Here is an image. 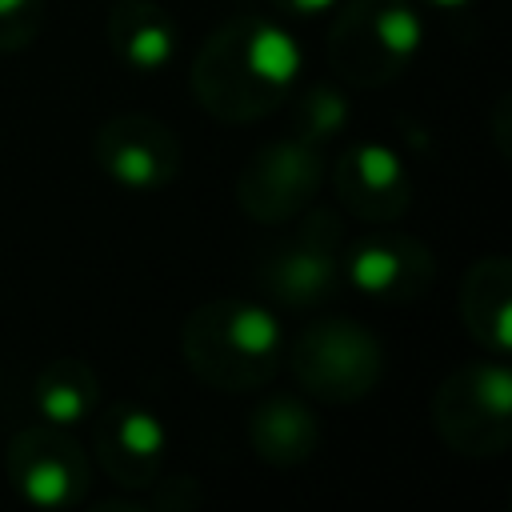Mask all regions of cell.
Instances as JSON below:
<instances>
[{
    "mask_svg": "<svg viewBox=\"0 0 512 512\" xmlns=\"http://www.w3.org/2000/svg\"><path fill=\"white\" fill-rule=\"evenodd\" d=\"M248 440L260 460H268L276 468H292V464H304L320 448V420L300 400L272 396L252 412Z\"/></svg>",
    "mask_w": 512,
    "mask_h": 512,
    "instance_id": "obj_15",
    "label": "cell"
},
{
    "mask_svg": "<svg viewBox=\"0 0 512 512\" xmlns=\"http://www.w3.org/2000/svg\"><path fill=\"white\" fill-rule=\"evenodd\" d=\"M420 40L424 20L412 0H344L328 32V60L340 80L356 88H380L412 64Z\"/></svg>",
    "mask_w": 512,
    "mask_h": 512,
    "instance_id": "obj_3",
    "label": "cell"
},
{
    "mask_svg": "<svg viewBox=\"0 0 512 512\" xmlns=\"http://www.w3.org/2000/svg\"><path fill=\"white\" fill-rule=\"evenodd\" d=\"M44 0H0V56L20 52L36 40Z\"/></svg>",
    "mask_w": 512,
    "mask_h": 512,
    "instance_id": "obj_18",
    "label": "cell"
},
{
    "mask_svg": "<svg viewBox=\"0 0 512 512\" xmlns=\"http://www.w3.org/2000/svg\"><path fill=\"white\" fill-rule=\"evenodd\" d=\"M428 4H436V8H464V4H472V0H428Z\"/></svg>",
    "mask_w": 512,
    "mask_h": 512,
    "instance_id": "obj_20",
    "label": "cell"
},
{
    "mask_svg": "<svg viewBox=\"0 0 512 512\" xmlns=\"http://www.w3.org/2000/svg\"><path fill=\"white\" fill-rule=\"evenodd\" d=\"M168 432L156 412L140 404H112L96 416V460L116 484L144 488L160 476Z\"/></svg>",
    "mask_w": 512,
    "mask_h": 512,
    "instance_id": "obj_12",
    "label": "cell"
},
{
    "mask_svg": "<svg viewBox=\"0 0 512 512\" xmlns=\"http://www.w3.org/2000/svg\"><path fill=\"white\" fill-rule=\"evenodd\" d=\"M276 8H284V12H296V16H316V12H328V8H336L340 0H272Z\"/></svg>",
    "mask_w": 512,
    "mask_h": 512,
    "instance_id": "obj_19",
    "label": "cell"
},
{
    "mask_svg": "<svg viewBox=\"0 0 512 512\" xmlns=\"http://www.w3.org/2000/svg\"><path fill=\"white\" fill-rule=\"evenodd\" d=\"M348 120V100L332 84H312L296 104H292V136L304 144H324L332 140Z\"/></svg>",
    "mask_w": 512,
    "mask_h": 512,
    "instance_id": "obj_17",
    "label": "cell"
},
{
    "mask_svg": "<svg viewBox=\"0 0 512 512\" xmlns=\"http://www.w3.org/2000/svg\"><path fill=\"white\" fill-rule=\"evenodd\" d=\"M8 480L36 508H68L88 492V456L56 424H32L8 444Z\"/></svg>",
    "mask_w": 512,
    "mask_h": 512,
    "instance_id": "obj_8",
    "label": "cell"
},
{
    "mask_svg": "<svg viewBox=\"0 0 512 512\" xmlns=\"http://www.w3.org/2000/svg\"><path fill=\"white\" fill-rule=\"evenodd\" d=\"M92 156L108 180L128 192H160L180 172V144L172 128L144 112L112 116L96 128Z\"/></svg>",
    "mask_w": 512,
    "mask_h": 512,
    "instance_id": "obj_7",
    "label": "cell"
},
{
    "mask_svg": "<svg viewBox=\"0 0 512 512\" xmlns=\"http://www.w3.org/2000/svg\"><path fill=\"white\" fill-rule=\"evenodd\" d=\"M344 276L372 300H412L432 284V252L404 232H368L348 244Z\"/></svg>",
    "mask_w": 512,
    "mask_h": 512,
    "instance_id": "obj_11",
    "label": "cell"
},
{
    "mask_svg": "<svg viewBox=\"0 0 512 512\" xmlns=\"http://www.w3.org/2000/svg\"><path fill=\"white\" fill-rule=\"evenodd\" d=\"M288 360H292L296 380L328 404H348V400L368 396L384 372L380 340L344 316L308 324L296 336Z\"/></svg>",
    "mask_w": 512,
    "mask_h": 512,
    "instance_id": "obj_5",
    "label": "cell"
},
{
    "mask_svg": "<svg viewBox=\"0 0 512 512\" xmlns=\"http://www.w3.org/2000/svg\"><path fill=\"white\" fill-rule=\"evenodd\" d=\"M440 440L460 456H500L512 440V372L476 360L444 376L432 400Z\"/></svg>",
    "mask_w": 512,
    "mask_h": 512,
    "instance_id": "obj_4",
    "label": "cell"
},
{
    "mask_svg": "<svg viewBox=\"0 0 512 512\" xmlns=\"http://www.w3.org/2000/svg\"><path fill=\"white\" fill-rule=\"evenodd\" d=\"M336 196L340 204L368 220V224H392L404 216V208L412 204V176L408 164L380 140H360L352 144L332 172Z\"/></svg>",
    "mask_w": 512,
    "mask_h": 512,
    "instance_id": "obj_10",
    "label": "cell"
},
{
    "mask_svg": "<svg viewBox=\"0 0 512 512\" xmlns=\"http://www.w3.org/2000/svg\"><path fill=\"white\" fill-rule=\"evenodd\" d=\"M300 76V44L272 20L232 16L200 44L192 92L216 120L248 124L284 104Z\"/></svg>",
    "mask_w": 512,
    "mask_h": 512,
    "instance_id": "obj_1",
    "label": "cell"
},
{
    "mask_svg": "<svg viewBox=\"0 0 512 512\" xmlns=\"http://www.w3.org/2000/svg\"><path fill=\"white\" fill-rule=\"evenodd\" d=\"M188 368L224 392H248L276 376L284 360V328L256 300H208L200 304L180 332Z\"/></svg>",
    "mask_w": 512,
    "mask_h": 512,
    "instance_id": "obj_2",
    "label": "cell"
},
{
    "mask_svg": "<svg viewBox=\"0 0 512 512\" xmlns=\"http://www.w3.org/2000/svg\"><path fill=\"white\" fill-rule=\"evenodd\" d=\"M108 44L120 64L136 72H160L176 56V24L152 0H116L108 12Z\"/></svg>",
    "mask_w": 512,
    "mask_h": 512,
    "instance_id": "obj_14",
    "label": "cell"
},
{
    "mask_svg": "<svg viewBox=\"0 0 512 512\" xmlns=\"http://www.w3.org/2000/svg\"><path fill=\"white\" fill-rule=\"evenodd\" d=\"M320 180H324V160H320L316 144L288 136V140H272L248 156V164L240 168V180H236V200H240L244 216L260 220V224H284L300 208H308Z\"/></svg>",
    "mask_w": 512,
    "mask_h": 512,
    "instance_id": "obj_6",
    "label": "cell"
},
{
    "mask_svg": "<svg viewBox=\"0 0 512 512\" xmlns=\"http://www.w3.org/2000/svg\"><path fill=\"white\" fill-rule=\"evenodd\" d=\"M100 404V380L80 356H56L48 360L32 380V408L44 424L72 428L88 420Z\"/></svg>",
    "mask_w": 512,
    "mask_h": 512,
    "instance_id": "obj_16",
    "label": "cell"
},
{
    "mask_svg": "<svg viewBox=\"0 0 512 512\" xmlns=\"http://www.w3.org/2000/svg\"><path fill=\"white\" fill-rule=\"evenodd\" d=\"M460 316L468 336L492 352L504 356L512 344V260L508 256H484L468 268L460 284Z\"/></svg>",
    "mask_w": 512,
    "mask_h": 512,
    "instance_id": "obj_13",
    "label": "cell"
},
{
    "mask_svg": "<svg viewBox=\"0 0 512 512\" xmlns=\"http://www.w3.org/2000/svg\"><path fill=\"white\" fill-rule=\"evenodd\" d=\"M340 224L332 212H312L292 240L276 244L256 276L264 284L268 296H276L280 304H292V308H308L316 300H324L332 288H336V276H340Z\"/></svg>",
    "mask_w": 512,
    "mask_h": 512,
    "instance_id": "obj_9",
    "label": "cell"
}]
</instances>
